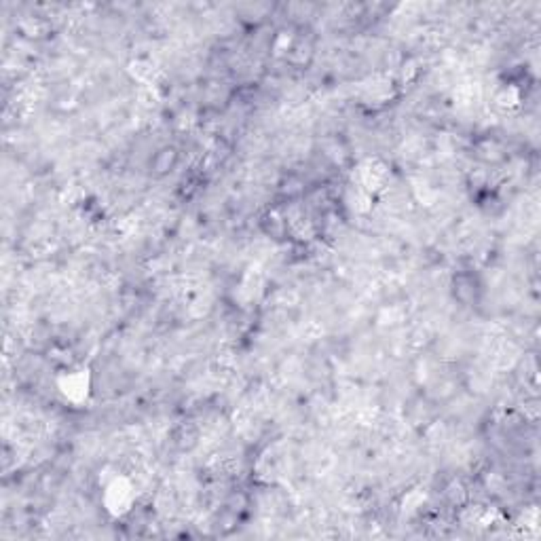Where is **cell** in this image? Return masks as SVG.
<instances>
[{
	"instance_id": "cell-1",
	"label": "cell",
	"mask_w": 541,
	"mask_h": 541,
	"mask_svg": "<svg viewBox=\"0 0 541 541\" xmlns=\"http://www.w3.org/2000/svg\"><path fill=\"white\" fill-rule=\"evenodd\" d=\"M87 387H89V381H87V374L85 372H68L66 378L60 381V389L61 393L70 400H81L87 396Z\"/></svg>"
}]
</instances>
